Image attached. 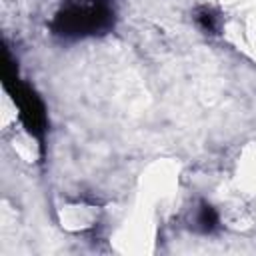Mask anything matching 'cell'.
Listing matches in <instances>:
<instances>
[{
	"label": "cell",
	"mask_w": 256,
	"mask_h": 256,
	"mask_svg": "<svg viewBox=\"0 0 256 256\" xmlns=\"http://www.w3.org/2000/svg\"><path fill=\"white\" fill-rule=\"evenodd\" d=\"M114 26V12L102 4H68L52 20L54 34L62 38H84L104 34Z\"/></svg>",
	"instance_id": "1"
},
{
	"label": "cell",
	"mask_w": 256,
	"mask_h": 256,
	"mask_svg": "<svg viewBox=\"0 0 256 256\" xmlns=\"http://www.w3.org/2000/svg\"><path fill=\"white\" fill-rule=\"evenodd\" d=\"M14 100L18 104L20 118H22L26 130L42 142L44 134H46V126H48V116H46V108H44L42 100L32 92V88L22 86V84H16Z\"/></svg>",
	"instance_id": "2"
},
{
	"label": "cell",
	"mask_w": 256,
	"mask_h": 256,
	"mask_svg": "<svg viewBox=\"0 0 256 256\" xmlns=\"http://www.w3.org/2000/svg\"><path fill=\"white\" fill-rule=\"evenodd\" d=\"M220 226V218L218 212L212 204H208L206 200H202L196 208V216H194V228L202 234H212L216 232Z\"/></svg>",
	"instance_id": "3"
},
{
	"label": "cell",
	"mask_w": 256,
	"mask_h": 256,
	"mask_svg": "<svg viewBox=\"0 0 256 256\" xmlns=\"http://www.w3.org/2000/svg\"><path fill=\"white\" fill-rule=\"evenodd\" d=\"M196 22H198V26L206 32V34H216L218 30H220V14L216 12V10H212V8H208V6H202V8H198L196 10Z\"/></svg>",
	"instance_id": "4"
}]
</instances>
